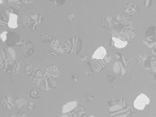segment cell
Segmentation results:
<instances>
[{
    "mask_svg": "<svg viewBox=\"0 0 156 117\" xmlns=\"http://www.w3.org/2000/svg\"><path fill=\"white\" fill-rule=\"evenodd\" d=\"M9 66V61L7 57L6 51L3 49L1 50V55H0V67L2 70L7 71Z\"/></svg>",
    "mask_w": 156,
    "mask_h": 117,
    "instance_id": "5bb4252c",
    "label": "cell"
},
{
    "mask_svg": "<svg viewBox=\"0 0 156 117\" xmlns=\"http://www.w3.org/2000/svg\"><path fill=\"white\" fill-rule=\"evenodd\" d=\"M14 104H15V107L17 109H21L23 108V107H26L27 104L26 99L23 97H18L16 99L15 101H14Z\"/></svg>",
    "mask_w": 156,
    "mask_h": 117,
    "instance_id": "603a6c76",
    "label": "cell"
},
{
    "mask_svg": "<svg viewBox=\"0 0 156 117\" xmlns=\"http://www.w3.org/2000/svg\"><path fill=\"white\" fill-rule=\"evenodd\" d=\"M113 70L115 74H121V75H124L126 73V68L124 66L122 63L120 61L116 62L113 66Z\"/></svg>",
    "mask_w": 156,
    "mask_h": 117,
    "instance_id": "ffe728a7",
    "label": "cell"
},
{
    "mask_svg": "<svg viewBox=\"0 0 156 117\" xmlns=\"http://www.w3.org/2000/svg\"><path fill=\"white\" fill-rule=\"evenodd\" d=\"M5 51H6L7 59L9 61V66H8V68H9V67L12 66L14 63L16 62V53L12 48H7L5 50Z\"/></svg>",
    "mask_w": 156,
    "mask_h": 117,
    "instance_id": "7c38bea8",
    "label": "cell"
},
{
    "mask_svg": "<svg viewBox=\"0 0 156 117\" xmlns=\"http://www.w3.org/2000/svg\"><path fill=\"white\" fill-rule=\"evenodd\" d=\"M125 12L127 14H128L129 16H133L135 14H138L140 9L137 4H136L134 2H129L127 3L124 7Z\"/></svg>",
    "mask_w": 156,
    "mask_h": 117,
    "instance_id": "9c48e42d",
    "label": "cell"
},
{
    "mask_svg": "<svg viewBox=\"0 0 156 117\" xmlns=\"http://www.w3.org/2000/svg\"><path fill=\"white\" fill-rule=\"evenodd\" d=\"M44 74L52 78V79L56 80L58 76H59V70H58L57 66L55 65L52 64L48 66L47 70Z\"/></svg>",
    "mask_w": 156,
    "mask_h": 117,
    "instance_id": "30bf717a",
    "label": "cell"
},
{
    "mask_svg": "<svg viewBox=\"0 0 156 117\" xmlns=\"http://www.w3.org/2000/svg\"><path fill=\"white\" fill-rule=\"evenodd\" d=\"M27 74L28 77L32 80V83H36L39 87L43 78V74L41 70L38 68H32L30 71L27 72Z\"/></svg>",
    "mask_w": 156,
    "mask_h": 117,
    "instance_id": "52a82bcc",
    "label": "cell"
},
{
    "mask_svg": "<svg viewBox=\"0 0 156 117\" xmlns=\"http://www.w3.org/2000/svg\"><path fill=\"white\" fill-rule=\"evenodd\" d=\"M72 78L73 79V80L74 81L75 83H77V74H74V75H73L72 76Z\"/></svg>",
    "mask_w": 156,
    "mask_h": 117,
    "instance_id": "d6a6232c",
    "label": "cell"
},
{
    "mask_svg": "<svg viewBox=\"0 0 156 117\" xmlns=\"http://www.w3.org/2000/svg\"><path fill=\"white\" fill-rule=\"evenodd\" d=\"M109 105H111L110 109L112 111H119V109L121 111L125 107V102L123 100H117L112 101Z\"/></svg>",
    "mask_w": 156,
    "mask_h": 117,
    "instance_id": "2e32d148",
    "label": "cell"
},
{
    "mask_svg": "<svg viewBox=\"0 0 156 117\" xmlns=\"http://www.w3.org/2000/svg\"><path fill=\"white\" fill-rule=\"evenodd\" d=\"M50 50L51 54L55 56L62 55L64 53L65 50L63 46L61 44L60 42L56 38H53L50 42Z\"/></svg>",
    "mask_w": 156,
    "mask_h": 117,
    "instance_id": "8992f818",
    "label": "cell"
},
{
    "mask_svg": "<svg viewBox=\"0 0 156 117\" xmlns=\"http://www.w3.org/2000/svg\"><path fill=\"white\" fill-rule=\"evenodd\" d=\"M128 45V42L122 41V39L117 37H112L111 38V46L117 49H122L125 48Z\"/></svg>",
    "mask_w": 156,
    "mask_h": 117,
    "instance_id": "9a60e30c",
    "label": "cell"
},
{
    "mask_svg": "<svg viewBox=\"0 0 156 117\" xmlns=\"http://www.w3.org/2000/svg\"><path fill=\"white\" fill-rule=\"evenodd\" d=\"M111 61V56H107L105 58H104V62L106 63V62H109Z\"/></svg>",
    "mask_w": 156,
    "mask_h": 117,
    "instance_id": "1f68e13d",
    "label": "cell"
},
{
    "mask_svg": "<svg viewBox=\"0 0 156 117\" xmlns=\"http://www.w3.org/2000/svg\"><path fill=\"white\" fill-rule=\"evenodd\" d=\"M62 46L68 54L76 55L81 51L83 43L80 37H73L67 41Z\"/></svg>",
    "mask_w": 156,
    "mask_h": 117,
    "instance_id": "6da1fadb",
    "label": "cell"
},
{
    "mask_svg": "<svg viewBox=\"0 0 156 117\" xmlns=\"http://www.w3.org/2000/svg\"><path fill=\"white\" fill-rule=\"evenodd\" d=\"M151 4H152V1H146L145 2V5L148 7H150Z\"/></svg>",
    "mask_w": 156,
    "mask_h": 117,
    "instance_id": "836d02e7",
    "label": "cell"
},
{
    "mask_svg": "<svg viewBox=\"0 0 156 117\" xmlns=\"http://www.w3.org/2000/svg\"><path fill=\"white\" fill-rule=\"evenodd\" d=\"M93 99H94V98H93V96H90V95L88 94L86 96V101L87 102H89V103H91V102H92V101H93Z\"/></svg>",
    "mask_w": 156,
    "mask_h": 117,
    "instance_id": "f1b7e54d",
    "label": "cell"
},
{
    "mask_svg": "<svg viewBox=\"0 0 156 117\" xmlns=\"http://www.w3.org/2000/svg\"><path fill=\"white\" fill-rule=\"evenodd\" d=\"M31 96L33 98H38L40 97V94H39L38 92L36 89H33L31 92Z\"/></svg>",
    "mask_w": 156,
    "mask_h": 117,
    "instance_id": "4316f807",
    "label": "cell"
},
{
    "mask_svg": "<svg viewBox=\"0 0 156 117\" xmlns=\"http://www.w3.org/2000/svg\"><path fill=\"white\" fill-rule=\"evenodd\" d=\"M107 54V51L105 48L103 46H100L98 48L96 51L92 55V59L94 60H101L103 59Z\"/></svg>",
    "mask_w": 156,
    "mask_h": 117,
    "instance_id": "4fadbf2b",
    "label": "cell"
},
{
    "mask_svg": "<svg viewBox=\"0 0 156 117\" xmlns=\"http://www.w3.org/2000/svg\"><path fill=\"white\" fill-rule=\"evenodd\" d=\"M101 26L105 29H111L114 27L115 20L113 16H105L100 18Z\"/></svg>",
    "mask_w": 156,
    "mask_h": 117,
    "instance_id": "8fae6325",
    "label": "cell"
},
{
    "mask_svg": "<svg viewBox=\"0 0 156 117\" xmlns=\"http://www.w3.org/2000/svg\"><path fill=\"white\" fill-rule=\"evenodd\" d=\"M26 115H25V114H23V113H18L17 115H16L15 116H25Z\"/></svg>",
    "mask_w": 156,
    "mask_h": 117,
    "instance_id": "d590c367",
    "label": "cell"
},
{
    "mask_svg": "<svg viewBox=\"0 0 156 117\" xmlns=\"http://www.w3.org/2000/svg\"><path fill=\"white\" fill-rule=\"evenodd\" d=\"M36 107H37L36 104L33 103V102H29V103H28L26 105V108L29 110H33V109H35L36 108Z\"/></svg>",
    "mask_w": 156,
    "mask_h": 117,
    "instance_id": "83f0119b",
    "label": "cell"
},
{
    "mask_svg": "<svg viewBox=\"0 0 156 117\" xmlns=\"http://www.w3.org/2000/svg\"><path fill=\"white\" fill-rule=\"evenodd\" d=\"M11 11V9H9L6 10L5 11H4L2 13V16H1V23H3V22L5 23V24H8L10 16L11 14L12 13Z\"/></svg>",
    "mask_w": 156,
    "mask_h": 117,
    "instance_id": "cb8c5ba5",
    "label": "cell"
},
{
    "mask_svg": "<svg viewBox=\"0 0 156 117\" xmlns=\"http://www.w3.org/2000/svg\"><path fill=\"white\" fill-rule=\"evenodd\" d=\"M89 63H90V68L96 72H100L102 70V68L105 66V62L104 61L98 62L94 60L93 62L90 61Z\"/></svg>",
    "mask_w": 156,
    "mask_h": 117,
    "instance_id": "44dd1931",
    "label": "cell"
},
{
    "mask_svg": "<svg viewBox=\"0 0 156 117\" xmlns=\"http://www.w3.org/2000/svg\"><path fill=\"white\" fill-rule=\"evenodd\" d=\"M2 105L4 109H13L15 107V104L11 97L7 96L2 100Z\"/></svg>",
    "mask_w": 156,
    "mask_h": 117,
    "instance_id": "d6986e66",
    "label": "cell"
},
{
    "mask_svg": "<svg viewBox=\"0 0 156 117\" xmlns=\"http://www.w3.org/2000/svg\"><path fill=\"white\" fill-rule=\"evenodd\" d=\"M11 6L14 7L16 9H19L20 8V5H21V1H8L7 2Z\"/></svg>",
    "mask_w": 156,
    "mask_h": 117,
    "instance_id": "d4e9b609",
    "label": "cell"
},
{
    "mask_svg": "<svg viewBox=\"0 0 156 117\" xmlns=\"http://www.w3.org/2000/svg\"><path fill=\"white\" fill-rule=\"evenodd\" d=\"M77 105V101H68L66 104H65L62 107V113H70L73 110H74Z\"/></svg>",
    "mask_w": 156,
    "mask_h": 117,
    "instance_id": "ac0fdd59",
    "label": "cell"
},
{
    "mask_svg": "<svg viewBox=\"0 0 156 117\" xmlns=\"http://www.w3.org/2000/svg\"><path fill=\"white\" fill-rule=\"evenodd\" d=\"M33 1H31V0H27V1H26V0H23L22 1V2L25 4H31L33 3Z\"/></svg>",
    "mask_w": 156,
    "mask_h": 117,
    "instance_id": "e575fe53",
    "label": "cell"
},
{
    "mask_svg": "<svg viewBox=\"0 0 156 117\" xmlns=\"http://www.w3.org/2000/svg\"><path fill=\"white\" fill-rule=\"evenodd\" d=\"M68 21L72 22L73 20V19H74V14L70 12L68 13Z\"/></svg>",
    "mask_w": 156,
    "mask_h": 117,
    "instance_id": "f546056e",
    "label": "cell"
},
{
    "mask_svg": "<svg viewBox=\"0 0 156 117\" xmlns=\"http://www.w3.org/2000/svg\"><path fill=\"white\" fill-rule=\"evenodd\" d=\"M0 38H1L2 41L3 42H5L7 40L8 38V32L7 31H3L0 35Z\"/></svg>",
    "mask_w": 156,
    "mask_h": 117,
    "instance_id": "484cf974",
    "label": "cell"
},
{
    "mask_svg": "<svg viewBox=\"0 0 156 117\" xmlns=\"http://www.w3.org/2000/svg\"><path fill=\"white\" fill-rule=\"evenodd\" d=\"M21 48L22 51V55L24 57H27L31 55L35 51V48L31 42H22L21 44Z\"/></svg>",
    "mask_w": 156,
    "mask_h": 117,
    "instance_id": "ba28073f",
    "label": "cell"
},
{
    "mask_svg": "<svg viewBox=\"0 0 156 117\" xmlns=\"http://www.w3.org/2000/svg\"><path fill=\"white\" fill-rule=\"evenodd\" d=\"M80 58H81V61L85 62V61H87V59L88 58V56H87V55H85V54L82 55L81 56Z\"/></svg>",
    "mask_w": 156,
    "mask_h": 117,
    "instance_id": "4dcf8cb0",
    "label": "cell"
},
{
    "mask_svg": "<svg viewBox=\"0 0 156 117\" xmlns=\"http://www.w3.org/2000/svg\"><path fill=\"white\" fill-rule=\"evenodd\" d=\"M136 61L139 62L140 65L145 69H150L152 65L155 61L148 53L145 54H137L136 56Z\"/></svg>",
    "mask_w": 156,
    "mask_h": 117,
    "instance_id": "3957f363",
    "label": "cell"
},
{
    "mask_svg": "<svg viewBox=\"0 0 156 117\" xmlns=\"http://www.w3.org/2000/svg\"><path fill=\"white\" fill-rule=\"evenodd\" d=\"M144 44L149 48H152L155 46V28L149 27L146 32Z\"/></svg>",
    "mask_w": 156,
    "mask_h": 117,
    "instance_id": "5b68a950",
    "label": "cell"
},
{
    "mask_svg": "<svg viewBox=\"0 0 156 117\" xmlns=\"http://www.w3.org/2000/svg\"><path fill=\"white\" fill-rule=\"evenodd\" d=\"M7 25L10 28L14 29L18 27V16L16 14L14 13L11 14Z\"/></svg>",
    "mask_w": 156,
    "mask_h": 117,
    "instance_id": "7402d4cb",
    "label": "cell"
},
{
    "mask_svg": "<svg viewBox=\"0 0 156 117\" xmlns=\"http://www.w3.org/2000/svg\"><path fill=\"white\" fill-rule=\"evenodd\" d=\"M9 36L8 39V44H11V46L17 45L20 46L22 44V42H20V37L18 35L14 33V32H11V33L8 35Z\"/></svg>",
    "mask_w": 156,
    "mask_h": 117,
    "instance_id": "e0dca14e",
    "label": "cell"
},
{
    "mask_svg": "<svg viewBox=\"0 0 156 117\" xmlns=\"http://www.w3.org/2000/svg\"><path fill=\"white\" fill-rule=\"evenodd\" d=\"M42 17L38 14H32L24 16L22 18V23L25 25L27 30L34 31L38 24L42 22Z\"/></svg>",
    "mask_w": 156,
    "mask_h": 117,
    "instance_id": "7a4b0ae2",
    "label": "cell"
},
{
    "mask_svg": "<svg viewBox=\"0 0 156 117\" xmlns=\"http://www.w3.org/2000/svg\"><path fill=\"white\" fill-rule=\"evenodd\" d=\"M150 100L147 96L143 93H141L136 98L133 102V105L136 109L143 111L146 105L150 104Z\"/></svg>",
    "mask_w": 156,
    "mask_h": 117,
    "instance_id": "277c9868",
    "label": "cell"
}]
</instances>
